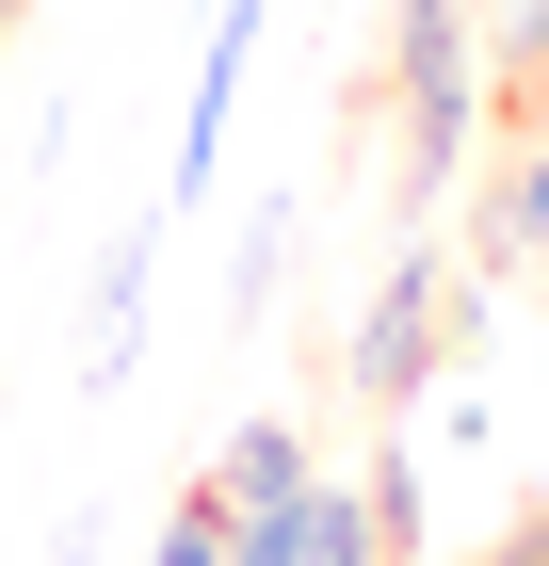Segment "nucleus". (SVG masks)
<instances>
[{
  "mask_svg": "<svg viewBox=\"0 0 549 566\" xmlns=\"http://www.w3.org/2000/svg\"><path fill=\"white\" fill-rule=\"evenodd\" d=\"M275 292H292V195H258V211H243V260H226V324H258Z\"/></svg>",
  "mask_w": 549,
  "mask_h": 566,
  "instance_id": "0eeeda50",
  "label": "nucleus"
},
{
  "mask_svg": "<svg viewBox=\"0 0 549 566\" xmlns=\"http://www.w3.org/2000/svg\"><path fill=\"white\" fill-rule=\"evenodd\" d=\"M292 485H307V437L292 421H226V453H211V502H226V518L292 502Z\"/></svg>",
  "mask_w": 549,
  "mask_h": 566,
  "instance_id": "39448f33",
  "label": "nucleus"
},
{
  "mask_svg": "<svg viewBox=\"0 0 549 566\" xmlns=\"http://www.w3.org/2000/svg\"><path fill=\"white\" fill-rule=\"evenodd\" d=\"M146 260H162V211H146L114 260H97V307H82V389H129V356H146Z\"/></svg>",
  "mask_w": 549,
  "mask_h": 566,
  "instance_id": "20e7f679",
  "label": "nucleus"
},
{
  "mask_svg": "<svg viewBox=\"0 0 549 566\" xmlns=\"http://www.w3.org/2000/svg\"><path fill=\"white\" fill-rule=\"evenodd\" d=\"M226 566H307V485L258 502V518H226Z\"/></svg>",
  "mask_w": 549,
  "mask_h": 566,
  "instance_id": "9d476101",
  "label": "nucleus"
},
{
  "mask_svg": "<svg viewBox=\"0 0 549 566\" xmlns=\"http://www.w3.org/2000/svg\"><path fill=\"white\" fill-rule=\"evenodd\" d=\"M275 33V0H211V49H194V97H178V163H162V211L226 178V114H243V65Z\"/></svg>",
  "mask_w": 549,
  "mask_h": 566,
  "instance_id": "7ed1b4c3",
  "label": "nucleus"
},
{
  "mask_svg": "<svg viewBox=\"0 0 549 566\" xmlns=\"http://www.w3.org/2000/svg\"><path fill=\"white\" fill-rule=\"evenodd\" d=\"M388 65H404V195H453V163H468V0H404Z\"/></svg>",
  "mask_w": 549,
  "mask_h": 566,
  "instance_id": "f03ea898",
  "label": "nucleus"
},
{
  "mask_svg": "<svg viewBox=\"0 0 549 566\" xmlns=\"http://www.w3.org/2000/svg\"><path fill=\"white\" fill-rule=\"evenodd\" d=\"M146 566H226V502H211V485H194V502L146 534Z\"/></svg>",
  "mask_w": 549,
  "mask_h": 566,
  "instance_id": "9b49d317",
  "label": "nucleus"
},
{
  "mask_svg": "<svg viewBox=\"0 0 549 566\" xmlns=\"http://www.w3.org/2000/svg\"><path fill=\"white\" fill-rule=\"evenodd\" d=\"M307 566H388V534H372L356 485H307Z\"/></svg>",
  "mask_w": 549,
  "mask_h": 566,
  "instance_id": "1a4fd4ad",
  "label": "nucleus"
},
{
  "mask_svg": "<svg viewBox=\"0 0 549 566\" xmlns=\"http://www.w3.org/2000/svg\"><path fill=\"white\" fill-rule=\"evenodd\" d=\"M0 33H17V0H0Z\"/></svg>",
  "mask_w": 549,
  "mask_h": 566,
  "instance_id": "ddd939ff",
  "label": "nucleus"
},
{
  "mask_svg": "<svg viewBox=\"0 0 549 566\" xmlns=\"http://www.w3.org/2000/svg\"><path fill=\"white\" fill-rule=\"evenodd\" d=\"M485 260H534L549 275V146H517V163L485 178Z\"/></svg>",
  "mask_w": 549,
  "mask_h": 566,
  "instance_id": "423d86ee",
  "label": "nucleus"
},
{
  "mask_svg": "<svg viewBox=\"0 0 549 566\" xmlns=\"http://www.w3.org/2000/svg\"><path fill=\"white\" fill-rule=\"evenodd\" d=\"M436 307H453V260H436V243H388L372 307H356V373H339L372 421H404V405L436 389V356H453V324H436Z\"/></svg>",
  "mask_w": 549,
  "mask_h": 566,
  "instance_id": "f257e3e1",
  "label": "nucleus"
},
{
  "mask_svg": "<svg viewBox=\"0 0 549 566\" xmlns=\"http://www.w3.org/2000/svg\"><path fill=\"white\" fill-rule=\"evenodd\" d=\"M502 65H517V82H549V0H502Z\"/></svg>",
  "mask_w": 549,
  "mask_h": 566,
  "instance_id": "f8f14e48",
  "label": "nucleus"
},
{
  "mask_svg": "<svg viewBox=\"0 0 549 566\" xmlns=\"http://www.w3.org/2000/svg\"><path fill=\"white\" fill-rule=\"evenodd\" d=\"M356 502H372L388 566H421V453H404V437H388V453H372V485H356Z\"/></svg>",
  "mask_w": 549,
  "mask_h": 566,
  "instance_id": "6e6552de",
  "label": "nucleus"
}]
</instances>
